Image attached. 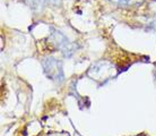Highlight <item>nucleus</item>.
Instances as JSON below:
<instances>
[{"instance_id":"obj_1","label":"nucleus","mask_w":156,"mask_h":136,"mask_svg":"<svg viewBox=\"0 0 156 136\" xmlns=\"http://www.w3.org/2000/svg\"><path fill=\"white\" fill-rule=\"evenodd\" d=\"M43 68L45 74L55 81H61L63 78V72L62 67L60 61H58L55 58H47L43 60Z\"/></svg>"},{"instance_id":"obj_2","label":"nucleus","mask_w":156,"mask_h":136,"mask_svg":"<svg viewBox=\"0 0 156 136\" xmlns=\"http://www.w3.org/2000/svg\"><path fill=\"white\" fill-rule=\"evenodd\" d=\"M52 40L55 42V47L59 48L60 50L62 51L65 56H70L73 52H74V49H73V46L71 43L68 41L66 36L63 34H61L60 32H55L52 34Z\"/></svg>"},{"instance_id":"obj_3","label":"nucleus","mask_w":156,"mask_h":136,"mask_svg":"<svg viewBox=\"0 0 156 136\" xmlns=\"http://www.w3.org/2000/svg\"><path fill=\"white\" fill-rule=\"evenodd\" d=\"M111 1L120 5V6H131V5L139 4L141 0H111Z\"/></svg>"}]
</instances>
